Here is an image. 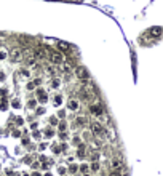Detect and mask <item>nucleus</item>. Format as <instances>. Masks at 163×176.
Here are the masks:
<instances>
[{"instance_id": "f257e3e1", "label": "nucleus", "mask_w": 163, "mask_h": 176, "mask_svg": "<svg viewBox=\"0 0 163 176\" xmlns=\"http://www.w3.org/2000/svg\"><path fill=\"white\" fill-rule=\"evenodd\" d=\"M8 58H10L11 62H18L23 59V50L18 48V47H14V48L10 50V53H8Z\"/></svg>"}, {"instance_id": "f03ea898", "label": "nucleus", "mask_w": 163, "mask_h": 176, "mask_svg": "<svg viewBox=\"0 0 163 176\" xmlns=\"http://www.w3.org/2000/svg\"><path fill=\"white\" fill-rule=\"evenodd\" d=\"M75 75H77V79H80V80H88L90 74H88V71H87L85 66H77L75 67Z\"/></svg>"}, {"instance_id": "7ed1b4c3", "label": "nucleus", "mask_w": 163, "mask_h": 176, "mask_svg": "<svg viewBox=\"0 0 163 176\" xmlns=\"http://www.w3.org/2000/svg\"><path fill=\"white\" fill-rule=\"evenodd\" d=\"M90 112L94 117H101V115L104 114V109H102V106H101L99 103H96V104H91L90 106Z\"/></svg>"}, {"instance_id": "20e7f679", "label": "nucleus", "mask_w": 163, "mask_h": 176, "mask_svg": "<svg viewBox=\"0 0 163 176\" xmlns=\"http://www.w3.org/2000/svg\"><path fill=\"white\" fill-rule=\"evenodd\" d=\"M50 62H53L55 66H61L64 62V58L61 53H51L50 55Z\"/></svg>"}, {"instance_id": "39448f33", "label": "nucleus", "mask_w": 163, "mask_h": 176, "mask_svg": "<svg viewBox=\"0 0 163 176\" xmlns=\"http://www.w3.org/2000/svg\"><path fill=\"white\" fill-rule=\"evenodd\" d=\"M91 131H93V135H102L104 133V127H102V123H99V122H94L93 125H91Z\"/></svg>"}, {"instance_id": "423d86ee", "label": "nucleus", "mask_w": 163, "mask_h": 176, "mask_svg": "<svg viewBox=\"0 0 163 176\" xmlns=\"http://www.w3.org/2000/svg\"><path fill=\"white\" fill-rule=\"evenodd\" d=\"M32 55H34L35 59H45V58H46V51H45L43 48H40V47L32 50Z\"/></svg>"}, {"instance_id": "0eeeda50", "label": "nucleus", "mask_w": 163, "mask_h": 176, "mask_svg": "<svg viewBox=\"0 0 163 176\" xmlns=\"http://www.w3.org/2000/svg\"><path fill=\"white\" fill-rule=\"evenodd\" d=\"M67 107H69L70 111H78L80 109V103H78V99H74V98H70L69 101H67Z\"/></svg>"}, {"instance_id": "6e6552de", "label": "nucleus", "mask_w": 163, "mask_h": 176, "mask_svg": "<svg viewBox=\"0 0 163 176\" xmlns=\"http://www.w3.org/2000/svg\"><path fill=\"white\" fill-rule=\"evenodd\" d=\"M110 166H112L114 170H120L121 166H123V162H121L120 159H114V160L110 162Z\"/></svg>"}, {"instance_id": "1a4fd4ad", "label": "nucleus", "mask_w": 163, "mask_h": 176, "mask_svg": "<svg viewBox=\"0 0 163 176\" xmlns=\"http://www.w3.org/2000/svg\"><path fill=\"white\" fill-rule=\"evenodd\" d=\"M88 123V118L87 117H77L75 118V125H78V127H83V125Z\"/></svg>"}, {"instance_id": "9d476101", "label": "nucleus", "mask_w": 163, "mask_h": 176, "mask_svg": "<svg viewBox=\"0 0 163 176\" xmlns=\"http://www.w3.org/2000/svg\"><path fill=\"white\" fill-rule=\"evenodd\" d=\"M53 104H55L56 107L61 106V104H63V95H56V96L53 98Z\"/></svg>"}, {"instance_id": "9b49d317", "label": "nucleus", "mask_w": 163, "mask_h": 176, "mask_svg": "<svg viewBox=\"0 0 163 176\" xmlns=\"http://www.w3.org/2000/svg\"><path fill=\"white\" fill-rule=\"evenodd\" d=\"M58 47L63 50V51H70V45L66 43V42H58Z\"/></svg>"}, {"instance_id": "f8f14e48", "label": "nucleus", "mask_w": 163, "mask_h": 176, "mask_svg": "<svg viewBox=\"0 0 163 176\" xmlns=\"http://www.w3.org/2000/svg\"><path fill=\"white\" fill-rule=\"evenodd\" d=\"M8 58V51L5 48H0V61H5Z\"/></svg>"}, {"instance_id": "ddd939ff", "label": "nucleus", "mask_w": 163, "mask_h": 176, "mask_svg": "<svg viewBox=\"0 0 163 176\" xmlns=\"http://www.w3.org/2000/svg\"><path fill=\"white\" fill-rule=\"evenodd\" d=\"M59 86H61V80H59V79H53L51 80V88H55V90H56V88H59Z\"/></svg>"}, {"instance_id": "4468645a", "label": "nucleus", "mask_w": 163, "mask_h": 176, "mask_svg": "<svg viewBox=\"0 0 163 176\" xmlns=\"http://www.w3.org/2000/svg\"><path fill=\"white\" fill-rule=\"evenodd\" d=\"M38 101H40V103H42V104H45L46 101H48V95H46V93L40 95V96H38Z\"/></svg>"}, {"instance_id": "2eb2a0df", "label": "nucleus", "mask_w": 163, "mask_h": 176, "mask_svg": "<svg viewBox=\"0 0 163 176\" xmlns=\"http://www.w3.org/2000/svg\"><path fill=\"white\" fill-rule=\"evenodd\" d=\"M58 128H59V133H64L67 130V125L64 122H61V123H58Z\"/></svg>"}, {"instance_id": "dca6fc26", "label": "nucleus", "mask_w": 163, "mask_h": 176, "mask_svg": "<svg viewBox=\"0 0 163 176\" xmlns=\"http://www.w3.org/2000/svg\"><path fill=\"white\" fill-rule=\"evenodd\" d=\"M150 32H152V34L155 35V37H160V34H162V29H160V27H153Z\"/></svg>"}, {"instance_id": "f3484780", "label": "nucleus", "mask_w": 163, "mask_h": 176, "mask_svg": "<svg viewBox=\"0 0 163 176\" xmlns=\"http://www.w3.org/2000/svg\"><path fill=\"white\" fill-rule=\"evenodd\" d=\"M11 106H13L14 109H19V107H21V103H19V99H13L11 101Z\"/></svg>"}, {"instance_id": "a211bd4d", "label": "nucleus", "mask_w": 163, "mask_h": 176, "mask_svg": "<svg viewBox=\"0 0 163 176\" xmlns=\"http://www.w3.org/2000/svg\"><path fill=\"white\" fill-rule=\"evenodd\" d=\"M80 171L83 173V175H85V173H88V165H85V163H83V165H80Z\"/></svg>"}, {"instance_id": "6ab92c4d", "label": "nucleus", "mask_w": 163, "mask_h": 176, "mask_svg": "<svg viewBox=\"0 0 163 176\" xmlns=\"http://www.w3.org/2000/svg\"><path fill=\"white\" fill-rule=\"evenodd\" d=\"M91 170L98 171V170H99V163H98V162H93V163H91Z\"/></svg>"}, {"instance_id": "aec40b11", "label": "nucleus", "mask_w": 163, "mask_h": 176, "mask_svg": "<svg viewBox=\"0 0 163 176\" xmlns=\"http://www.w3.org/2000/svg\"><path fill=\"white\" fill-rule=\"evenodd\" d=\"M29 107H31V109H34L35 106H37V103H35V99H29V104H27Z\"/></svg>"}, {"instance_id": "412c9836", "label": "nucleus", "mask_w": 163, "mask_h": 176, "mask_svg": "<svg viewBox=\"0 0 163 176\" xmlns=\"http://www.w3.org/2000/svg\"><path fill=\"white\" fill-rule=\"evenodd\" d=\"M19 74H21L23 77H29V71L27 69H21V71H19Z\"/></svg>"}, {"instance_id": "4be33fe9", "label": "nucleus", "mask_w": 163, "mask_h": 176, "mask_svg": "<svg viewBox=\"0 0 163 176\" xmlns=\"http://www.w3.org/2000/svg\"><path fill=\"white\" fill-rule=\"evenodd\" d=\"M7 107H8V103H7V101H2V104H0V109H2V111H5Z\"/></svg>"}, {"instance_id": "5701e85b", "label": "nucleus", "mask_w": 163, "mask_h": 176, "mask_svg": "<svg viewBox=\"0 0 163 176\" xmlns=\"http://www.w3.org/2000/svg\"><path fill=\"white\" fill-rule=\"evenodd\" d=\"M91 159H93L94 162H96V160L99 159V152H93V155H91Z\"/></svg>"}, {"instance_id": "b1692460", "label": "nucleus", "mask_w": 163, "mask_h": 176, "mask_svg": "<svg viewBox=\"0 0 163 176\" xmlns=\"http://www.w3.org/2000/svg\"><path fill=\"white\" fill-rule=\"evenodd\" d=\"M58 117L59 118H64V117H66V111H59L58 112Z\"/></svg>"}, {"instance_id": "393cba45", "label": "nucleus", "mask_w": 163, "mask_h": 176, "mask_svg": "<svg viewBox=\"0 0 163 176\" xmlns=\"http://www.w3.org/2000/svg\"><path fill=\"white\" fill-rule=\"evenodd\" d=\"M58 171H59V175H64V173H66V166H59Z\"/></svg>"}, {"instance_id": "a878e982", "label": "nucleus", "mask_w": 163, "mask_h": 176, "mask_svg": "<svg viewBox=\"0 0 163 176\" xmlns=\"http://www.w3.org/2000/svg\"><path fill=\"white\" fill-rule=\"evenodd\" d=\"M69 170H70L72 173H75L77 170H78V166H75V165H70V166H69Z\"/></svg>"}, {"instance_id": "bb28decb", "label": "nucleus", "mask_w": 163, "mask_h": 176, "mask_svg": "<svg viewBox=\"0 0 163 176\" xmlns=\"http://www.w3.org/2000/svg\"><path fill=\"white\" fill-rule=\"evenodd\" d=\"M53 133H55V131H53L51 128H48V130H46V136H53Z\"/></svg>"}, {"instance_id": "cd10ccee", "label": "nucleus", "mask_w": 163, "mask_h": 176, "mask_svg": "<svg viewBox=\"0 0 163 176\" xmlns=\"http://www.w3.org/2000/svg\"><path fill=\"white\" fill-rule=\"evenodd\" d=\"M38 166H40V163H38V162H34V163H32V168H38Z\"/></svg>"}, {"instance_id": "c85d7f7f", "label": "nucleus", "mask_w": 163, "mask_h": 176, "mask_svg": "<svg viewBox=\"0 0 163 176\" xmlns=\"http://www.w3.org/2000/svg\"><path fill=\"white\" fill-rule=\"evenodd\" d=\"M50 122H51V123H53V125H56V123H58V120H56V118H55V117H51V118H50Z\"/></svg>"}, {"instance_id": "c756f323", "label": "nucleus", "mask_w": 163, "mask_h": 176, "mask_svg": "<svg viewBox=\"0 0 163 176\" xmlns=\"http://www.w3.org/2000/svg\"><path fill=\"white\" fill-rule=\"evenodd\" d=\"M7 95V90H0V96H5Z\"/></svg>"}, {"instance_id": "7c9ffc66", "label": "nucleus", "mask_w": 163, "mask_h": 176, "mask_svg": "<svg viewBox=\"0 0 163 176\" xmlns=\"http://www.w3.org/2000/svg\"><path fill=\"white\" fill-rule=\"evenodd\" d=\"M37 114H38V115H42V114H43V109H42V107H40V109H37Z\"/></svg>"}, {"instance_id": "2f4dec72", "label": "nucleus", "mask_w": 163, "mask_h": 176, "mask_svg": "<svg viewBox=\"0 0 163 176\" xmlns=\"http://www.w3.org/2000/svg\"><path fill=\"white\" fill-rule=\"evenodd\" d=\"M13 136H16V138H18V136H21V133H19V131H13Z\"/></svg>"}, {"instance_id": "473e14b6", "label": "nucleus", "mask_w": 163, "mask_h": 176, "mask_svg": "<svg viewBox=\"0 0 163 176\" xmlns=\"http://www.w3.org/2000/svg\"><path fill=\"white\" fill-rule=\"evenodd\" d=\"M110 176H121L118 171H114V173H110Z\"/></svg>"}, {"instance_id": "72a5a7b5", "label": "nucleus", "mask_w": 163, "mask_h": 176, "mask_svg": "<svg viewBox=\"0 0 163 176\" xmlns=\"http://www.w3.org/2000/svg\"><path fill=\"white\" fill-rule=\"evenodd\" d=\"M31 176H40V173H37V171H34V173H32V175Z\"/></svg>"}, {"instance_id": "f704fd0d", "label": "nucleus", "mask_w": 163, "mask_h": 176, "mask_svg": "<svg viewBox=\"0 0 163 176\" xmlns=\"http://www.w3.org/2000/svg\"><path fill=\"white\" fill-rule=\"evenodd\" d=\"M45 176H53V175H51V173H46V175H45Z\"/></svg>"}, {"instance_id": "c9c22d12", "label": "nucleus", "mask_w": 163, "mask_h": 176, "mask_svg": "<svg viewBox=\"0 0 163 176\" xmlns=\"http://www.w3.org/2000/svg\"><path fill=\"white\" fill-rule=\"evenodd\" d=\"M83 176H90V175H88V173H85V175H83Z\"/></svg>"}]
</instances>
